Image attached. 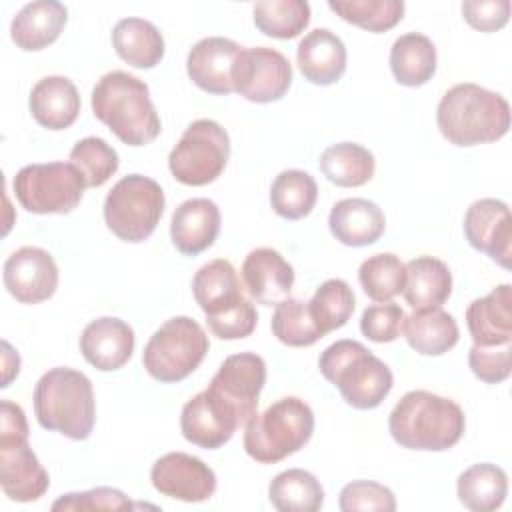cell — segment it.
Here are the masks:
<instances>
[{"label":"cell","instance_id":"17","mask_svg":"<svg viewBox=\"0 0 512 512\" xmlns=\"http://www.w3.org/2000/svg\"><path fill=\"white\" fill-rule=\"evenodd\" d=\"M266 382V362L254 352L228 356L212 376L208 388L228 400L246 422L258 410V398Z\"/></svg>","mask_w":512,"mask_h":512},{"label":"cell","instance_id":"22","mask_svg":"<svg viewBox=\"0 0 512 512\" xmlns=\"http://www.w3.org/2000/svg\"><path fill=\"white\" fill-rule=\"evenodd\" d=\"M466 326L476 346L512 342V286L500 284L466 308Z\"/></svg>","mask_w":512,"mask_h":512},{"label":"cell","instance_id":"26","mask_svg":"<svg viewBox=\"0 0 512 512\" xmlns=\"http://www.w3.org/2000/svg\"><path fill=\"white\" fill-rule=\"evenodd\" d=\"M68 20V10L56 0L26 4L10 24L12 42L26 52H36L58 40Z\"/></svg>","mask_w":512,"mask_h":512},{"label":"cell","instance_id":"39","mask_svg":"<svg viewBox=\"0 0 512 512\" xmlns=\"http://www.w3.org/2000/svg\"><path fill=\"white\" fill-rule=\"evenodd\" d=\"M328 8L368 32H386L404 16L402 0H330Z\"/></svg>","mask_w":512,"mask_h":512},{"label":"cell","instance_id":"14","mask_svg":"<svg viewBox=\"0 0 512 512\" xmlns=\"http://www.w3.org/2000/svg\"><path fill=\"white\" fill-rule=\"evenodd\" d=\"M150 480L162 496L182 502H204L216 492L214 470L186 452L160 456L152 464Z\"/></svg>","mask_w":512,"mask_h":512},{"label":"cell","instance_id":"37","mask_svg":"<svg viewBox=\"0 0 512 512\" xmlns=\"http://www.w3.org/2000/svg\"><path fill=\"white\" fill-rule=\"evenodd\" d=\"M354 306V292L350 284L340 278H330L322 282L308 302L310 316L324 336L332 330L342 328L350 320Z\"/></svg>","mask_w":512,"mask_h":512},{"label":"cell","instance_id":"48","mask_svg":"<svg viewBox=\"0 0 512 512\" xmlns=\"http://www.w3.org/2000/svg\"><path fill=\"white\" fill-rule=\"evenodd\" d=\"M2 348H4V354H2V362H4V380H2V388H6L14 376H18V370H20V356L18 352L12 350V346L4 340L2 342Z\"/></svg>","mask_w":512,"mask_h":512},{"label":"cell","instance_id":"47","mask_svg":"<svg viewBox=\"0 0 512 512\" xmlns=\"http://www.w3.org/2000/svg\"><path fill=\"white\" fill-rule=\"evenodd\" d=\"M464 20L480 32H496L508 24V0H468L462 2Z\"/></svg>","mask_w":512,"mask_h":512},{"label":"cell","instance_id":"32","mask_svg":"<svg viewBox=\"0 0 512 512\" xmlns=\"http://www.w3.org/2000/svg\"><path fill=\"white\" fill-rule=\"evenodd\" d=\"M460 504L472 512H492L500 508L508 494L506 472L490 462L472 464L456 480Z\"/></svg>","mask_w":512,"mask_h":512},{"label":"cell","instance_id":"46","mask_svg":"<svg viewBox=\"0 0 512 512\" xmlns=\"http://www.w3.org/2000/svg\"><path fill=\"white\" fill-rule=\"evenodd\" d=\"M132 502L116 488L100 486L86 492H70L60 496L52 510H130Z\"/></svg>","mask_w":512,"mask_h":512},{"label":"cell","instance_id":"7","mask_svg":"<svg viewBox=\"0 0 512 512\" xmlns=\"http://www.w3.org/2000/svg\"><path fill=\"white\" fill-rule=\"evenodd\" d=\"M28 422L24 410L0 402V484L4 494L16 502H34L50 486L48 472L28 444Z\"/></svg>","mask_w":512,"mask_h":512},{"label":"cell","instance_id":"43","mask_svg":"<svg viewBox=\"0 0 512 512\" xmlns=\"http://www.w3.org/2000/svg\"><path fill=\"white\" fill-rule=\"evenodd\" d=\"M210 332L220 340H240L254 332L258 322V312L248 298L206 316Z\"/></svg>","mask_w":512,"mask_h":512},{"label":"cell","instance_id":"45","mask_svg":"<svg viewBox=\"0 0 512 512\" xmlns=\"http://www.w3.org/2000/svg\"><path fill=\"white\" fill-rule=\"evenodd\" d=\"M404 318H406L404 310L394 302L374 304L362 312L360 330L372 342H378V344L392 342L402 334Z\"/></svg>","mask_w":512,"mask_h":512},{"label":"cell","instance_id":"12","mask_svg":"<svg viewBox=\"0 0 512 512\" xmlns=\"http://www.w3.org/2000/svg\"><path fill=\"white\" fill-rule=\"evenodd\" d=\"M292 84L288 58L266 46L242 48L232 66V90L256 104L280 100Z\"/></svg>","mask_w":512,"mask_h":512},{"label":"cell","instance_id":"27","mask_svg":"<svg viewBox=\"0 0 512 512\" xmlns=\"http://www.w3.org/2000/svg\"><path fill=\"white\" fill-rule=\"evenodd\" d=\"M402 294L414 310L440 308L452 294V274L446 262L434 256H418L406 264Z\"/></svg>","mask_w":512,"mask_h":512},{"label":"cell","instance_id":"30","mask_svg":"<svg viewBox=\"0 0 512 512\" xmlns=\"http://www.w3.org/2000/svg\"><path fill=\"white\" fill-rule=\"evenodd\" d=\"M390 70L402 86H424L436 72L434 42L420 32L402 34L390 48Z\"/></svg>","mask_w":512,"mask_h":512},{"label":"cell","instance_id":"11","mask_svg":"<svg viewBox=\"0 0 512 512\" xmlns=\"http://www.w3.org/2000/svg\"><path fill=\"white\" fill-rule=\"evenodd\" d=\"M86 182L68 162L28 164L12 180L20 206L32 214H70L84 196Z\"/></svg>","mask_w":512,"mask_h":512},{"label":"cell","instance_id":"33","mask_svg":"<svg viewBox=\"0 0 512 512\" xmlns=\"http://www.w3.org/2000/svg\"><path fill=\"white\" fill-rule=\"evenodd\" d=\"M318 166L332 184L342 188H356L374 176L376 160L372 152L362 144L338 142L322 152Z\"/></svg>","mask_w":512,"mask_h":512},{"label":"cell","instance_id":"6","mask_svg":"<svg viewBox=\"0 0 512 512\" xmlns=\"http://www.w3.org/2000/svg\"><path fill=\"white\" fill-rule=\"evenodd\" d=\"M312 432V408L296 396H286L246 422L244 450L260 464H276L304 448Z\"/></svg>","mask_w":512,"mask_h":512},{"label":"cell","instance_id":"34","mask_svg":"<svg viewBox=\"0 0 512 512\" xmlns=\"http://www.w3.org/2000/svg\"><path fill=\"white\" fill-rule=\"evenodd\" d=\"M268 498L280 512H316L324 504V488L308 470L290 468L272 478Z\"/></svg>","mask_w":512,"mask_h":512},{"label":"cell","instance_id":"42","mask_svg":"<svg viewBox=\"0 0 512 512\" xmlns=\"http://www.w3.org/2000/svg\"><path fill=\"white\" fill-rule=\"evenodd\" d=\"M338 506L342 512H356V510H380V512H394L396 498L390 488L372 480H354L340 490Z\"/></svg>","mask_w":512,"mask_h":512},{"label":"cell","instance_id":"24","mask_svg":"<svg viewBox=\"0 0 512 512\" xmlns=\"http://www.w3.org/2000/svg\"><path fill=\"white\" fill-rule=\"evenodd\" d=\"M332 236L344 246H370L384 234L386 218L378 204L366 198L338 200L328 216Z\"/></svg>","mask_w":512,"mask_h":512},{"label":"cell","instance_id":"10","mask_svg":"<svg viewBox=\"0 0 512 512\" xmlns=\"http://www.w3.org/2000/svg\"><path fill=\"white\" fill-rule=\"evenodd\" d=\"M230 158L228 132L214 120H194L170 150L168 168L186 186H206L226 168Z\"/></svg>","mask_w":512,"mask_h":512},{"label":"cell","instance_id":"5","mask_svg":"<svg viewBox=\"0 0 512 512\" xmlns=\"http://www.w3.org/2000/svg\"><path fill=\"white\" fill-rule=\"evenodd\" d=\"M318 368L356 410L380 406L394 384L390 368L358 340L344 338L330 344L320 354Z\"/></svg>","mask_w":512,"mask_h":512},{"label":"cell","instance_id":"38","mask_svg":"<svg viewBox=\"0 0 512 512\" xmlns=\"http://www.w3.org/2000/svg\"><path fill=\"white\" fill-rule=\"evenodd\" d=\"M358 280L368 298L374 302H390L404 288L406 264L392 252L374 254L360 264Z\"/></svg>","mask_w":512,"mask_h":512},{"label":"cell","instance_id":"35","mask_svg":"<svg viewBox=\"0 0 512 512\" xmlns=\"http://www.w3.org/2000/svg\"><path fill=\"white\" fill-rule=\"evenodd\" d=\"M316 200V180L304 170H284L272 182L270 204L280 218L300 220L312 212Z\"/></svg>","mask_w":512,"mask_h":512},{"label":"cell","instance_id":"44","mask_svg":"<svg viewBox=\"0 0 512 512\" xmlns=\"http://www.w3.org/2000/svg\"><path fill=\"white\" fill-rule=\"evenodd\" d=\"M468 366L486 384L504 382L512 372V342L502 346H472Z\"/></svg>","mask_w":512,"mask_h":512},{"label":"cell","instance_id":"8","mask_svg":"<svg viewBox=\"0 0 512 512\" xmlns=\"http://www.w3.org/2000/svg\"><path fill=\"white\" fill-rule=\"evenodd\" d=\"M208 348V336L196 320L174 316L150 336L142 352V364L154 380L172 384L188 378L200 366Z\"/></svg>","mask_w":512,"mask_h":512},{"label":"cell","instance_id":"1","mask_svg":"<svg viewBox=\"0 0 512 512\" xmlns=\"http://www.w3.org/2000/svg\"><path fill=\"white\" fill-rule=\"evenodd\" d=\"M464 428V410L428 390L406 392L388 418L390 436L408 450L444 452L460 442Z\"/></svg>","mask_w":512,"mask_h":512},{"label":"cell","instance_id":"16","mask_svg":"<svg viewBox=\"0 0 512 512\" xmlns=\"http://www.w3.org/2000/svg\"><path fill=\"white\" fill-rule=\"evenodd\" d=\"M464 236L474 250L488 254L502 268H510L512 218L506 202L496 198L472 202L464 214Z\"/></svg>","mask_w":512,"mask_h":512},{"label":"cell","instance_id":"23","mask_svg":"<svg viewBox=\"0 0 512 512\" xmlns=\"http://www.w3.org/2000/svg\"><path fill=\"white\" fill-rule=\"evenodd\" d=\"M296 62L308 82L330 86L346 72V46L332 30L316 28L300 40Z\"/></svg>","mask_w":512,"mask_h":512},{"label":"cell","instance_id":"4","mask_svg":"<svg viewBox=\"0 0 512 512\" xmlns=\"http://www.w3.org/2000/svg\"><path fill=\"white\" fill-rule=\"evenodd\" d=\"M34 414L44 430L86 440L96 422L90 378L68 366L48 370L34 388Z\"/></svg>","mask_w":512,"mask_h":512},{"label":"cell","instance_id":"28","mask_svg":"<svg viewBox=\"0 0 512 512\" xmlns=\"http://www.w3.org/2000/svg\"><path fill=\"white\" fill-rule=\"evenodd\" d=\"M402 334L412 350L422 356H440L458 344L460 330L452 314L442 308L416 310L404 318Z\"/></svg>","mask_w":512,"mask_h":512},{"label":"cell","instance_id":"15","mask_svg":"<svg viewBox=\"0 0 512 512\" xmlns=\"http://www.w3.org/2000/svg\"><path fill=\"white\" fill-rule=\"evenodd\" d=\"M4 286L22 304H38L54 296L58 266L52 254L38 246H22L4 262Z\"/></svg>","mask_w":512,"mask_h":512},{"label":"cell","instance_id":"13","mask_svg":"<svg viewBox=\"0 0 512 512\" xmlns=\"http://www.w3.org/2000/svg\"><path fill=\"white\" fill-rule=\"evenodd\" d=\"M240 426H246L244 416L212 388L192 396L180 414L182 436L206 450L224 446Z\"/></svg>","mask_w":512,"mask_h":512},{"label":"cell","instance_id":"20","mask_svg":"<svg viewBox=\"0 0 512 512\" xmlns=\"http://www.w3.org/2000/svg\"><path fill=\"white\" fill-rule=\"evenodd\" d=\"M242 278L250 298L262 306H276L290 296L294 268L274 248H254L242 264Z\"/></svg>","mask_w":512,"mask_h":512},{"label":"cell","instance_id":"2","mask_svg":"<svg viewBox=\"0 0 512 512\" xmlns=\"http://www.w3.org/2000/svg\"><path fill=\"white\" fill-rule=\"evenodd\" d=\"M436 124L454 146L496 142L510 128V106L504 96L464 82L444 92L436 108Z\"/></svg>","mask_w":512,"mask_h":512},{"label":"cell","instance_id":"9","mask_svg":"<svg viewBox=\"0 0 512 512\" xmlns=\"http://www.w3.org/2000/svg\"><path fill=\"white\" fill-rule=\"evenodd\" d=\"M164 192L160 184L142 174L118 180L104 200V222L124 242L150 238L164 214Z\"/></svg>","mask_w":512,"mask_h":512},{"label":"cell","instance_id":"40","mask_svg":"<svg viewBox=\"0 0 512 512\" xmlns=\"http://www.w3.org/2000/svg\"><path fill=\"white\" fill-rule=\"evenodd\" d=\"M272 334L286 346L302 348V346H312L324 334L316 328L308 302L300 298H284L282 302L276 304L274 314H272Z\"/></svg>","mask_w":512,"mask_h":512},{"label":"cell","instance_id":"21","mask_svg":"<svg viewBox=\"0 0 512 512\" xmlns=\"http://www.w3.org/2000/svg\"><path fill=\"white\" fill-rule=\"evenodd\" d=\"M220 232V210L208 198L184 200L172 214L170 238L184 256L208 250Z\"/></svg>","mask_w":512,"mask_h":512},{"label":"cell","instance_id":"3","mask_svg":"<svg viewBox=\"0 0 512 512\" xmlns=\"http://www.w3.org/2000/svg\"><path fill=\"white\" fill-rule=\"evenodd\" d=\"M92 112L126 146L150 144L162 130L148 84L124 70H112L96 82Z\"/></svg>","mask_w":512,"mask_h":512},{"label":"cell","instance_id":"36","mask_svg":"<svg viewBox=\"0 0 512 512\" xmlns=\"http://www.w3.org/2000/svg\"><path fill=\"white\" fill-rule=\"evenodd\" d=\"M252 12L256 28L278 40L296 38L310 24V4L304 0H262Z\"/></svg>","mask_w":512,"mask_h":512},{"label":"cell","instance_id":"29","mask_svg":"<svg viewBox=\"0 0 512 512\" xmlns=\"http://www.w3.org/2000/svg\"><path fill=\"white\" fill-rule=\"evenodd\" d=\"M112 46L134 68H154L166 50L160 30L144 18H122L112 30Z\"/></svg>","mask_w":512,"mask_h":512},{"label":"cell","instance_id":"41","mask_svg":"<svg viewBox=\"0 0 512 512\" xmlns=\"http://www.w3.org/2000/svg\"><path fill=\"white\" fill-rule=\"evenodd\" d=\"M70 164L82 174L88 188H98L116 174L120 158L106 140L88 136L72 146Z\"/></svg>","mask_w":512,"mask_h":512},{"label":"cell","instance_id":"25","mask_svg":"<svg viewBox=\"0 0 512 512\" xmlns=\"http://www.w3.org/2000/svg\"><path fill=\"white\" fill-rule=\"evenodd\" d=\"M32 118L48 130H66L80 114V94L66 76H46L30 92Z\"/></svg>","mask_w":512,"mask_h":512},{"label":"cell","instance_id":"19","mask_svg":"<svg viewBox=\"0 0 512 512\" xmlns=\"http://www.w3.org/2000/svg\"><path fill=\"white\" fill-rule=\"evenodd\" d=\"M80 352L96 370H118L132 358L134 330L130 324L114 316L96 318L82 330Z\"/></svg>","mask_w":512,"mask_h":512},{"label":"cell","instance_id":"31","mask_svg":"<svg viewBox=\"0 0 512 512\" xmlns=\"http://www.w3.org/2000/svg\"><path fill=\"white\" fill-rule=\"evenodd\" d=\"M192 292L206 316L246 298L234 266L224 258H216L198 268L192 278Z\"/></svg>","mask_w":512,"mask_h":512},{"label":"cell","instance_id":"18","mask_svg":"<svg viewBox=\"0 0 512 512\" xmlns=\"http://www.w3.org/2000/svg\"><path fill=\"white\" fill-rule=\"evenodd\" d=\"M242 46L224 36H208L198 40L186 58V72L190 80L208 94H230L232 66Z\"/></svg>","mask_w":512,"mask_h":512}]
</instances>
